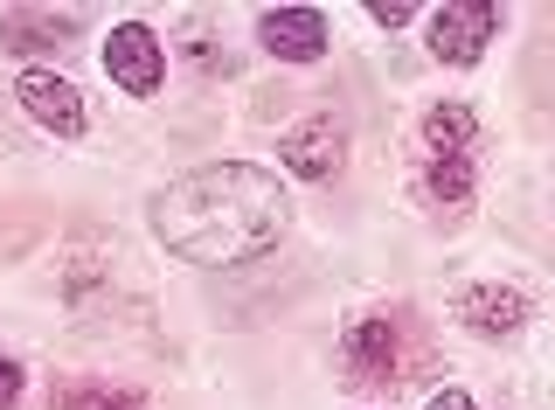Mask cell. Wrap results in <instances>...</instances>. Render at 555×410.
Listing matches in <instances>:
<instances>
[{
	"label": "cell",
	"instance_id": "cell-1",
	"mask_svg": "<svg viewBox=\"0 0 555 410\" xmlns=\"http://www.w3.org/2000/svg\"><path fill=\"white\" fill-rule=\"evenodd\" d=\"M285 223H292V202L278 188V175L257 161L195 167V175H181L173 188L153 195L160 244L195 265H250L264 251H278Z\"/></svg>",
	"mask_w": 555,
	"mask_h": 410
},
{
	"label": "cell",
	"instance_id": "cell-2",
	"mask_svg": "<svg viewBox=\"0 0 555 410\" xmlns=\"http://www.w3.org/2000/svg\"><path fill=\"white\" fill-rule=\"evenodd\" d=\"M430 369H438V355H430V341L410 313H369L347 328V375L361 389H403L410 375Z\"/></svg>",
	"mask_w": 555,
	"mask_h": 410
},
{
	"label": "cell",
	"instance_id": "cell-3",
	"mask_svg": "<svg viewBox=\"0 0 555 410\" xmlns=\"http://www.w3.org/2000/svg\"><path fill=\"white\" fill-rule=\"evenodd\" d=\"M104 71H112V84H126L132 98H153L167 77V49L146 22H126V28L104 36Z\"/></svg>",
	"mask_w": 555,
	"mask_h": 410
},
{
	"label": "cell",
	"instance_id": "cell-4",
	"mask_svg": "<svg viewBox=\"0 0 555 410\" xmlns=\"http://www.w3.org/2000/svg\"><path fill=\"white\" fill-rule=\"evenodd\" d=\"M278 161H285L299 181L340 175V161H347V126H340L334 112H312V118H299V126L278 140Z\"/></svg>",
	"mask_w": 555,
	"mask_h": 410
},
{
	"label": "cell",
	"instance_id": "cell-5",
	"mask_svg": "<svg viewBox=\"0 0 555 410\" xmlns=\"http://www.w3.org/2000/svg\"><path fill=\"white\" fill-rule=\"evenodd\" d=\"M493 28H500V8H486V0H473V8H438L430 14V56H444V63L465 71V63L486 56Z\"/></svg>",
	"mask_w": 555,
	"mask_h": 410
},
{
	"label": "cell",
	"instance_id": "cell-6",
	"mask_svg": "<svg viewBox=\"0 0 555 410\" xmlns=\"http://www.w3.org/2000/svg\"><path fill=\"white\" fill-rule=\"evenodd\" d=\"M459 328L486 334V341L520 334V328H528V293H514V285H500V279L465 285V293H459Z\"/></svg>",
	"mask_w": 555,
	"mask_h": 410
},
{
	"label": "cell",
	"instance_id": "cell-7",
	"mask_svg": "<svg viewBox=\"0 0 555 410\" xmlns=\"http://www.w3.org/2000/svg\"><path fill=\"white\" fill-rule=\"evenodd\" d=\"M257 42L278 63H312V56H326V14L320 8H278L257 22Z\"/></svg>",
	"mask_w": 555,
	"mask_h": 410
},
{
	"label": "cell",
	"instance_id": "cell-8",
	"mask_svg": "<svg viewBox=\"0 0 555 410\" xmlns=\"http://www.w3.org/2000/svg\"><path fill=\"white\" fill-rule=\"evenodd\" d=\"M14 98H22V105L42 118L49 132H83V91L69 77H56V71H22V84H14Z\"/></svg>",
	"mask_w": 555,
	"mask_h": 410
},
{
	"label": "cell",
	"instance_id": "cell-9",
	"mask_svg": "<svg viewBox=\"0 0 555 410\" xmlns=\"http://www.w3.org/2000/svg\"><path fill=\"white\" fill-rule=\"evenodd\" d=\"M424 202L430 209H465L473 202V153H430L424 161Z\"/></svg>",
	"mask_w": 555,
	"mask_h": 410
},
{
	"label": "cell",
	"instance_id": "cell-10",
	"mask_svg": "<svg viewBox=\"0 0 555 410\" xmlns=\"http://www.w3.org/2000/svg\"><path fill=\"white\" fill-rule=\"evenodd\" d=\"M77 36V14H8L0 22V42L14 49V56H35V49H56Z\"/></svg>",
	"mask_w": 555,
	"mask_h": 410
},
{
	"label": "cell",
	"instance_id": "cell-11",
	"mask_svg": "<svg viewBox=\"0 0 555 410\" xmlns=\"http://www.w3.org/2000/svg\"><path fill=\"white\" fill-rule=\"evenodd\" d=\"M49 410H146V397L118 389V383H56Z\"/></svg>",
	"mask_w": 555,
	"mask_h": 410
},
{
	"label": "cell",
	"instance_id": "cell-12",
	"mask_svg": "<svg viewBox=\"0 0 555 410\" xmlns=\"http://www.w3.org/2000/svg\"><path fill=\"white\" fill-rule=\"evenodd\" d=\"M424 146L430 153H473V112H465V105H430Z\"/></svg>",
	"mask_w": 555,
	"mask_h": 410
},
{
	"label": "cell",
	"instance_id": "cell-13",
	"mask_svg": "<svg viewBox=\"0 0 555 410\" xmlns=\"http://www.w3.org/2000/svg\"><path fill=\"white\" fill-rule=\"evenodd\" d=\"M188 56H195V71H208V77H230V49H222V42H208V36H188Z\"/></svg>",
	"mask_w": 555,
	"mask_h": 410
},
{
	"label": "cell",
	"instance_id": "cell-14",
	"mask_svg": "<svg viewBox=\"0 0 555 410\" xmlns=\"http://www.w3.org/2000/svg\"><path fill=\"white\" fill-rule=\"evenodd\" d=\"M14 403H22V362L0 355V410H14Z\"/></svg>",
	"mask_w": 555,
	"mask_h": 410
},
{
	"label": "cell",
	"instance_id": "cell-15",
	"mask_svg": "<svg viewBox=\"0 0 555 410\" xmlns=\"http://www.w3.org/2000/svg\"><path fill=\"white\" fill-rule=\"evenodd\" d=\"M375 22H382V28H403L410 8H403V0H375Z\"/></svg>",
	"mask_w": 555,
	"mask_h": 410
},
{
	"label": "cell",
	"instance_id": "cell-16",
	"mask_svg": "<svg viewBox=\"0 0 555 410\" xmlns=\"http://www.w3.org/2000/svg\"><path fill=\"white\" fill-rule=\"evenodd\" d=\"M424 410H473V397H465V389H444V397H430Z\"/></svg>",
	"mask_w": 555,
	"mask_h": 410
}]
</instances>
